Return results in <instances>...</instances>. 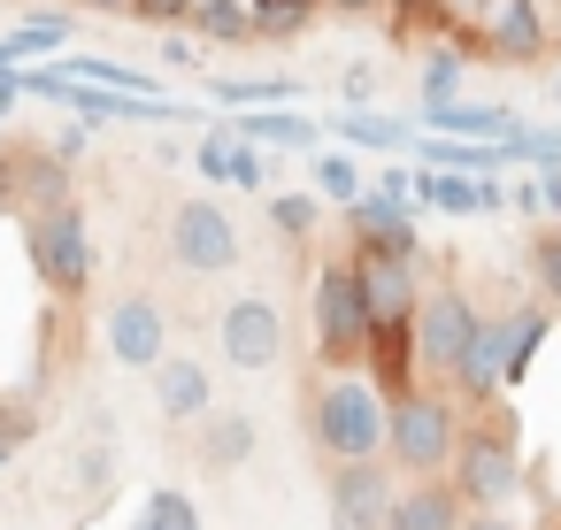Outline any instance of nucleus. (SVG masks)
Instances as JSON below:
<instances>
[{
	"label": "nucleus",
	"mask_w": 561,
	"mask_h": 530,
	"mask_svg": "<svg viewBox=\"0 0 561 530\" xmlns=\"http://www.w3.org/2000/svg\"><path fill=\"white\" fill-rule=\"evenodd\" d=\"M454 492L469 499V507H507L515 499V484H523V446H515V423H507V407H492V400H477L469 415H461V430H454Z\"/></svg>",
	"instance_id": "f257e3e1"
},
{
	"label": "nucleus",
	"mask_w": 561,
	"mask_h": 530,
	"mask_svg": "<svg viewBox=\"0 0 561 530\" xmlns=\"http://www.w3.org/2000/svg\"><path fill=\"white\" fill-rule=\"evenodd\" d=\"M316 446L331 461H377L385 453V392L369 377H323L316 384Z\"/></svg>",
	"instance_id": "f03ea898"
},
{
	"label": "nucleus",
	"mask_w": 561,
	"mask_h": 530,
	"mask_svg": "<svg viewBox=\"0 0 561 530\" xmlns=\"http://www.w3.org/2000/svg\"><path fill=\"white\" fill-rule=\"evenodd\" d=\"M308 315H316V354H323V369H354V361H362V338H369V300H362L354 254H331V262L316 269Z\"/></svg>",
	"instance_id": "7ed1b4c3"
},
{
	"label": "nucleus",
	"mask_w": 561,
	"mask_h": 530,
	"mask_svg": "<svg viewBox=\"0 0 561 530\" xmlns=\"http://www.w3.org/2000/svg\"><path fill=\"white\" fill-rule=\"evenodd\" d=\"M454 430H461V415H454V400L446 392H400V400H385V446H392V461L400 469H415V476H438L446 461H454Z\"/></svg>",
	"instance_id": "20e7f679"
},
{
	"label": "nucleus",
	"mask_w": 561,
	"mask_h": 530,
	"mask_svg": "<svg viewBox=\"0 0 561 530\" xmlns=\"http://www.w3.org/2000/svg\"><path fill=\"white\" fill-rule=\"evenodd\" d=\"M24 246H32V269L55 300H78L93 285V231H85V208L62 200V208H39L24 223Z\"/></svg>",
	"instance_id": "39448f33"
},
{
	"label": "nucleus",
	"mask_w": 561,
	"mask_h": 530,
	"mask_svg": "<svg viewBox=\"0 0 561 530\" xmlns=\"http://www.w3.org/2000/svg\"><path fill=\"white\" fill-rule=\"evenodd\" d=\"M415 361H423V377H461V361H469V346H477V300L461 292V285H431V292H415Z\"/></svg>",
	"instance_id": "423d86ee"
},
{
	"label": "nucleus",
	"mask_w": 561,
	"mask_h": 530,
	"mask_svg": "<svg viewBox=\"0 0 561 530\" xmlns=\"http://www.w3.org/2000/svg\"><path fill=\"white\" fill-rule=\"evenodd\" d=\"M170 262H178L185 277H224V269H239V231H231V216H224L216 200H178V216H170Z\"/></svg>",
	"instance_id": "0eeeda50"
},
{
	"label": "nucleus",
	"mask_w": 561,
	"mask_h": 530,
	"mask_svg": "<svg viewBox=\"0 0 561 530\" xmlns=\"http://www.w3.org/2000/svg\"><path fill=\"white\" fill-rule=\"evenodd\" d=\"M216 346H224L231 369H277V361H285V315H277V300L239 292V300L216 315Z\"/></svg>",
	"instance_id": "6e6552de"
},
{
	"label": "nucleus",
	"mask_w": 561,
	"mask_h": 530,
	"mask_svg": "<svg viewBox=\"0 0 561 530\" xmlns=\"http://www.w3.org/2000/svg\"><path fill=\"white\" fill-rule=\"evenodd\" d=\"M346 231H354V254H392V262H423V239H415V216L392 200V193H354L346 200Z\"/></svg>",
	"instance_id": "1a4fd4ad"
},
{
	"label": "nucleus",
	"mask_w": 561,
	"mask_h": 530,
	"mask_svg": "<svg viewBox=\"0 0 561 530\" xmlns=\"http://www.w3.org/2000/svg\"><path fill=\"white\" fill-rule=\"evenodd\" d=\"M392 476L385 461H331V515L339 530H385L392 522Z\"/></svg>",
	"instance_id": "9d476101"
},
{
	"label": "nucleus",
	"mask_w": 561,
	"mask_h": 530,
	"mask_svg": "<svg viewBox=\"0 0 561 530\" xmlns=\"http://www.w3.org/2000/svg\"><path fill=\"white\" fill-rule=\"evenodd\" d=\"M101 331H108V354H116L124 369H154V361L170 354V315H162V300H147V292H124Z\"/></svg>",
	"instance_id": "9b49d317"
},
{
	"label": "nucleus",
	"mask_w": 561,
	"mask_h": 530,
	"mask_svg": "<svg viewBox=\"0 0 561 530\" xmlns=\"http://www.w3.org/2000/svg\"><path fill=\"white\" fill-rule=\"evenodd\" d=\"M362 377H369L385 400H400V392H415V384H423V361H415V323H408V315L369 323V338H362Z\"/></svg>",
	"instance_id": "f8f14e48"
},
{
	"label": "nucleus",
	"mask_w": 561,
	"mask_h": 530,
	"mask_svg": "<svg viewBox=\"0 0 561 530\" xmlns=\"http://www.w3.org/2000/svg\"><path fill=\"white\" fill-rule=\"evenodd\" d=\"M553 47V24L538 16V0H484V55L492 62H538Z\"/></svg>",
	"instance_id": "ddd939ff"
},
{
	"label": "nucleus",
	"mask_w": 561,
	"mask_h": 530,
	"mask_svg": "<svg viewBox=\"0 0 561 530\" xmlns=\"http://www.w3.org/2000/svg\"><path fill=\"white\" fill-rule=\"evenodd\" d=\"M9 154V193H16V216H39V208H62L70 200V162L55 147H0Z\"/></svg>",
	"instance_id": "4468645a"
},
{
	"label": "nucleus",
	"mask_w": 561,
	"mask_h": 530,
	"mask_svg": "<svg viewBox=\"0 0 561 530\" xmlns=\"http://www.w3.org/2000/svg\"><path fill=\"white\" fill-rule=\"evenodd\" d=\"M154 407H162L170 423H201V415L216 407L208 369H201L193 354H162V361H154Z\"/></svg>",
	"instance_id": "2eb2a0df"
},
{
	"label": "nucleus",
	"mask_w": 561,
	"mask_h": 530,
	"mask_svg": "<svg viewBox=\"0 0 561 530\" xmlns=\"http://www.w3.org/2000/svg\"><path fill=\"white\" fill-rule=\"evenodd\" d=\"M362 269V300H369V323H392V315H415V262H392V254H354Z\"/></svg>",
	"instance_id": "dca6fc26"
},
{
	"label": "nucleus",
	"mask_w": 561,
	"mask_h": 530,
	"mask_svg": "<svg viewBox=\"0 0 561 530\" xmlns=\"http://www.w3.org/2000/svg\"><path fill=\"white\" fill-rule=\"evenodd\" d=\"M461 515H469V499L454 492V476H423L415 492L392 499V522L385 530H461Z\"/></svg>",
	"instance_id": "f3484780"
},
{
	"label": "nucleus",
	"mask_w": 561,
	"mask_h": 530,
	"mask_svg": "<svg viewBox=\"0 0 561 530\" xmlns=\"http://www.w3.org/2000/svg\"><path fill=\"white\" fill-rule=\"evenodd\" d=\"M553 338V308L546 300H530V308H507V361H500V392H515L523 377H530V361H538V346Z\"/></svg>",
	"instance_id": "a211bd4d"
},
{
	"label": "nucleus",
	"mask_w": 561,
	"mask_h": 530,
	"mask_svg": "<svg viewBox=\"0 0 561 530\" xmlns=\"http://www.w3.org/2000/svg\"><path fill=\"white\" fill-rule=\"evenodd\" d=\"M423 124L446 131V139H500V131L515 124V108H500V101H461V93H454V101H431Z\"/></svg>",
	"instance_id": "6ab92c4d"
},
{
	"label": "nucleus",
	"mask_w": 561,
	"mask_h": 530,
	"mask_svg": "<svg viewBox=\"0 0 561 530\" xmlns=\"http://www.w3.org/2000/svg\"><path fill=\"white\" fill-rule=\"evenodd\" d=\"M254 438H262V430H254V415H239V407H208V415H201V461H208V469H239V461L254 453Z\"/></svg>",
	"instance_id": "aec40b11"
},
{
	"label": "nucleus",
	"mask_w": 561,
	"mask_h": 530,
	"mask_svg": "<svg viewBox=\"0 0 561 530\" xmlns=\"http://www.w3.org/2000/svg\"><path fill=\"white\" fill-rule=\"evenodd\" d=\"M70 39V24H62V9H55V0H39V9L9 32V39H0V62H32V55H55Z\"/></svg>",
	"instance_id": "412c9836"
},
{
	"label": "nucleus",
	"mask_w": 561,
	"mask_h": 530,
	"mask_svg": "<svg viewBox=\"0 0 561 530\" xmlns=\"http://www.w3.org/2000/svg\"><path fill=\"white\" fill-rule=\"evenodd\" d=\"M323 0H247V16H254V39H300L316 24Z\"/></svg>",
	"instance_id": "4be33fe9"
},
{
	"label": "nucleus",
	"mask_w": 561,
	"mask_h": 530,
	"mask_svg": "<svg viewBox=\"0 0 561 530\" xmlns=\"http://www.w3.org/2000/svg\"><path fill=\"white\" fill-rule=\"evenodd\" d=\"M193 24H201V39H216V47H247V39H254L247 0H193Z\"/></svg>",
	"instance_id": "5701e85b"
},
{
	"label": "nucleus",
	"mask_w": 561,
	"mask_h": 530,
	"mask_svg": "<svg viewBox=\"0 0 561 530\" xmlns=\"http://www.w3.org/2000/svg\"><path fill=\"white\" fill-rule=\"evenodd\" d=\"M293 93H300L293 78H224V85H216L224 108H285Z\"/></svg>",
	"instance_id": "b1692460"
},
{
	"label": "nucleus",
	"mask_w": 561,
	"mask_h": 530,
	"mask_svg": "<svg viewBox=\"0 0 561 530\" xmlns=\"http://www.w3.org/2000/svg\"><path fill=\"white\" fill-rule=\"evenodd\" d=\"M239 139H262V147H308L316 124H308V116H285V108H254V116L239 124Z\"/></svg>",
	"instance_id": "393cba45"
},
{
	"label": "nucleus",
	"mask_w": 561,
	"mask_h": 530,
	"mask_svg": "<svg viewBox=\"0 0 561 530\" xmlns=\"http://www.w3.org/2000/svg\"><path fill=\"white\" fill-rule=\"evenodd\" d=\"M339 139H362V147H385V154H392V147H415V131H408L400 116H369V108H346V116H339Z\"/></svg>",
	"instance_id": "a878e982"
},
{
	"label": "nucleus",
	"mask_w": 561,
	"mask_h": 530,
	"mask_svg": "<svg viewBox=\"0 0 561 530\" xmlns=\"http://www.w3.org/2000/svg\"><path fill=\"white\" fill-rule=\"evenodd\" d=\"M392 9V39H408V32H454V0H385Z\"/></svg>",
	"instance_id": "bb28decb"
},
{
	"label": "nucleus",
	"mask_w": 561,
	"mask_h": 530,
	"mask_svg": "<svg viewBox=\"0 0 561 530\" xmlns=\"http://www.w3.org/2000/svg\"><path fill=\"white\" fill-rule=\"evenodd\" d=\"M461 70H469V55H461L454 39L431 47V55H423V108H431V101H454V93H461Z\"/></svg>",
	"instance_id": "cd10ccee"
},
{
	"label": "nucleus",
	"mask_w": 561,
	"mask_h": 530,
	"mask_svg": "<svg viewBox=\"0 0 561 530\" xmlns=\"http://www.w3.org/2000/svg\"><path fill=\"white\" fill-rule=\"evenodd\" d=\"M530 269H538V285H546V308H561V223H546V231L530 239Z\"/></svg>",
	"instance_id": "c85d7f7f"
},
{
	"label": "nucleus",
	"mask_w": 561,
	"mask_h": 530,
	"mask_svg": "<svg viewBox=\"0 0 561 530\" xmlns=\"http://www.w3.org/2000/svg\"><path fill=\"white\" fill-rule=\"evenodd\" d=\"M139 530H201V507L185 492H154L147 515H139Z\"/></svg>",
	"instance_id": "c756f323"
},
{
	"label": "nucleus",
	"mask_w": 561,
	"mask_h": 530,
	"mask_svg": "<svg viewBox=\"0 0 561 530\" xmlns=\"http://www.w3.org/2000/svg\"><path fill=\"white\" fill-rule=\"evenodd\" d=\"M316 193H323V200H339V208H346V200H354V193H362V170H354V162H346V154H316Z\"/></svg>",
	"instance_id": "7c9ffc66"
},
{
	"label": "nucleus",
	"mask_w": 561,
	"mask_h": 530,
	"mask_svg": "<svg viewBox=\"0 0 561 530\" xmlns=\"http://www.w3.org/2000/svg\"><path fill=\"white\" fill-rule=\"evenodd\" d=\"M316 216H323V208H316V193H277V200H270V223H277L285 239H308V231H316Z\"/></svg>",
	"instance_id": "2f4dec72"
},
{
	"label": "nucleus",
	"mask_w": 561,
	"mask_h": 530,
	"mask_svg": "<svg viewBox=\"0 0 561 530\" xmlns=\"http://www.w3.org/2000/svg\"><path fill=\"white\" fill-rule=\"evenodd\" d=\"M124 16L147 24V32H170V24H193V0H131Z\"/></svg>",
	"instance_id": "473e14b6"
},
{
	"label": "nucleus",
	"mask_w": 561,
	"mask_h": 530,
	"mask_svg": "<svg viewBox=\"0 0 561 530\" xmlns=\"http://www.w3.org/2000/svg\"><path fill=\"white\" fill-rule=\"evenodd\" d=\"M108 476H116V453H108L101 438H93V446H78V469H70V484H78V492H101Z\"/></svg>",
	"instance_id": "72a5a7b5"
},
{
	"label": "nucleus",
	"mask_w": 561,
	"mask_h": 530,
	"mask_svg": "<svg viewBox=\"0 0 561 530\" xmlns=\"http://www.w3.org/2000/svg\"><path fill=\"white\" fill-rule=\"evenodd\" d=\"M39 430V407L32 400H0V446H16V438H32Z\"/></svg>",
	"instance_id": "f704fd0d"
},
{
	"label": "nucleus",
	"mask_w": 561,
	"mask_h": 530,
	"mask_svg": "<svg viewBox=\"0 0 561 530\" xmlns=\"http://www.w3.org/2000/svg\"><path fill=\"white\" fill-rule=\"evenodd\" d=\"M193 162H201V177H208V185H231V139H201V147H193Z\"/></svg>",
	"instance_id": "c9c22d12"
},
{
	"label": "nucleus",
	"mask_w": 561,
	"mask_h": 530,
	"mask_svg": "<svg viewBox=\"0 0 561 530\" xmlns=\"http://www.w3.org/2000/svg\"><path fill=\"white\" fill-rule=\"evenodd\" d=\"M339 93H346V108H369V101H377V70H369V62H354V70L339 78Z\"/></svg>",
	"instance_id": "e433bc0d"
},
{
	"label": "nucleus",
	"mask_w": 561,
	"mask_h": 530,
	"mask_svg": "<svg viewBox=\"0 0 561 530\" xmlns=\"http://www.w3.org/2000/svg\"><path fill=\"white\" fill-rule=\"evenodd\" d=\"M85 78H101V85H116V93H147V78L139 70H116V62H78Z\"/></svg>",
	"instance_id": "4c0bfd02"
},
{
	"label": "nucleus",
	"mask_w": 561,
	"mask_h": 530,
	"mask_svg": "<svg viewBox=\"0 0 561 530\" xmlns=\"http://www.w3.org/2000/svg\"><path fill=\"white\" fill-rule=\"evenodd\" d=\"M231 185L262 193V154H254V147H239V139H231Z\"/></svg>",
	"instance_id": "58836bf2"
},
{
	"label": "nucleus",
	"mask_w": 561,
	"mask_h": 530,
	"mask_svg": "<svg viewBox=\"0 0 561 530\" xmlns=\"http://www.w3.org/2000/svg\"><path fill=\"white\" fill-rule=\"evenodd\" d=\"M162 62H170V70H193V62H201V47H193L185 32H170V39H162Z\"/></svg>",
	"instance_id": "ea45409f"
},
{
	"label": "nucleus",
	"mask_w": 561,
	"mask_h": 530,
	"mask_svg": "<svg viewBox=\"0 0 561 530\" xmlns=\"http://www.w3.org/2000/svg\"><path fill=\"white\" fill-rule=\"evenodd\" d=\"M461 530H523V522H507V515H492V507H469Z\"/></svg>",
	"instance_id": "a19ab883"
},
{
	"label": "nucleus",
	"mask_w": 561,
	"mask_h": 530,
	"mask_svg": "<svg viewBox=\"0 0 561 530\" xmlns=\"http://www.w3.org/2000/svg\"><path fill=\"white\" fill-rule=\"evenodd\" d=\"M331 9H339V16H377L385 0H331Z\"/></svg>",
	"instance_id": "79ce46f5"
},
{
	"label": "nucleus",
	"mask_w": 561,
	"mask_h": 530,
	"mask_svg": "<svg viewBox=\"0 0 561 530\" xmlns=\"http://www.w3.org/2000/svg\"><path fill=\"white\" fill-rule=\"evenodd\" d=\"M16 208V193H9V154H0V216H9Z\"/></svg>",
	"instance_id": "37998d69"
},
{
	"label": "nucleus",
	"mask_w": 561,
	"mask_h": 530,
	"mask_svg": "<svg viewBox=\"0 0 561 530\" xmlns=\"http://www.w3.org/2000/svg\"><path fill=\"white\" fill-rule=\"evenodd\" d=\"M85 9H93V16H124V9H131V0H85Z\"/></svg>",
	"instance_id": "c03bdc74"
},
{
	"label": "nucleus",
	"mask_w": 561,
	"mask_h": 530,
	"mask_svg": "<svg viewBox=\"0 0 561 530\" xmlns=\"http://www.w3.org/2000/svg\"><path fill=\"white\" fill-rule=\"evenodd\" d=\"M546 93H553V108H561V62H553V85H546Z\"/></svg>",
	"instance_id": "a18cd8bd"
},
{
	"label": "nucleus",
	"mask_w": 561,
	"mask_h": 530,
	"mask_svg": "<svg viewBox=\"0 0 561 530\" xmlns=\"http://www.w3.org/2000/svg\"><path fill=\"white\" fill-rule=\"evenodd\" d=\"M553 47H561V16H553Z\"/></svg>",
	"instance_id": "49530a36"
}]
</instances>
